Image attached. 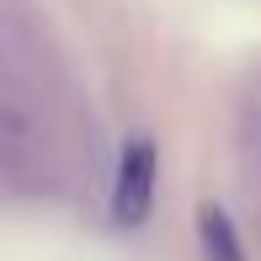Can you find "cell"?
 Listing matches in <instances>:
<instances>
[{
	"label": "cell",
	"mask_w": 261,
	"mask_h": 261,
	"mask_svg": "<svg viewBox=\"0 0 261 261\" xmlns=\"http://www.w3.org/2000/svg\"><path fill=\"white\" fill-rule=\"evenodd\" d=\"M149 203H155V144L144 134L123 144V160H117V181H112V224L117 229H139L149 219Z\"/></svg>",
	"instance_id": "cell-1"
},
{
	"label": "cell",
	"mask_w": 261,
	"mask_h": 261,
	"mask_svg": "<svg viewBox=\"0 0 261 261\" xmlns=\"http://www.w3.org/2000/svg\"><path fill=\"white\" fill-rule=\"evenodd\" d=\"M197 234H203V251H208V261H245V251H240V234H234L229 213H224L219 203H208L203 213H197Z\"/></svg>",
	"instance_id": "cell-2"
}]
</instances>
